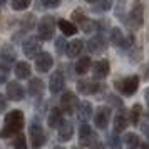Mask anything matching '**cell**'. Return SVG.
I'll use <instances>...</instances> for the list:
<instances>
[{"instance_id":"1","label":"cell","mask_w":149,"mask_h":149,"mask_svg":"<svg viewBox=\"0 0 149 149\" xmlns=\"http://www.w3.org/2000/svg\"><path fill=\"white\" fill-rule=\"evenodd\" d=\"M24 122H25V117H24V112L15 109V111H10L7 116H5V121H3V127L0 131V137L2 139H7V137H12V136H17L24 129Z\"/></svg>"},{"instance_id":"2","label":"cell","mask_w":149,"mask_h":149,"mask_svg":"<svg viewBox=\"0 0 149 149\" xmlns=\"http://www.w3.org/2000/svg\"><path fill=\"white\" fill-rule=\"evenodd\" d=\"M139 87V77L137 75H127L121 81L114 82V89L119 91V94L122 95H132Z\"/></svg>"},{"instance_id":"3","label":"cell","mask_w":149,"mask_h":149,"mask_svg":"<svg viewBox=\"0 0 149 149\" xmlns=\"http://www.w3.org/2000/svg\"><path fill=\"white\" fill-rule=\"evenodd\" d=\"M37 32H39V37L42 40H50L55 32V19L52 15L42 17L39 20V25H37Z\"/></svg>"},{"instance_id":"4","label":"cell","mask_w":149,"mask_h":149,"mask_svg":"<svg viewBox=\"0 0 149 149\" xmlns=\"http://www.w3.org/2000/svg\"><path fill=\"white\" fill-rule=\"evenodd\" d=\"M29 136H30V144L32 148H40L45 142V131L42 127V124L37 119L30 122V127H29Z\"/></svg>"},{"instance_id":"5","label":"cell","mask_w":149,"mask_h":149,"mask_svg":"<svg viewBox=\"0 0 149 149\" xmlns=\"http://www.w3.org/2000/svg\"><path fill=\"white\" fill-rule=\"evenodd\" d=\"M79 106V101H77V95L74 92H70V91H65L61 97V109L62 112H65V114H74L75 109Z\"/></svg>"},{"instance_id":"6","label":"cell","mask_w":149,"mask_h":149,"mask_svg":"<svg viewBox=\"0 0 149 149\" xmlns=\"http://www.w3.org/2000/svg\"><path fill=\"white\" fill-rule=\"evenodd\" d=\"M111 42L119 49H129L134 44V37H132V35L124 37L119 29H112V30H111Z\"/></svg>"},{"instance_id":"7","label":"cell","mask_w":149,"mask_h":149,"mask_svg":"<svg viewBox=\"0 0 149 149\" xmlns=\"http://www.w3.org/2000/svg\"><path fill=\"white\" fill-rule=\"evenodd\" d=\"M109 119H111V107H97V111H95V114H94V124H95V127L97 129H107L109 126Z\"/></svg>"},{"instance_id":"8","label":"cell","mask_w":149,"mask_h":149,"mask_svg":"<svg viewBox=\"0 0 149 149\" xmlns=\"http://www.w3.org/2000/svg\"><path fill=\"white\" fill-rule=\"evenodd\" d=\"M22 49H24L25 57H29V59H35V57L39 55V52H40V40H39L37 37H29L27 40H24Z\"/></svg>"},{"instance_id":"9","label":"cell","mask_w":149,"mask_h":149,"mask_svg":"<svg viewBox=\"0 0 149 149\" xmlns=\"http://www.w3.org/2000/svg\"><path fill=\"white\" fill-rule=\"evenodd\" d=\"M144 10H142V5H136L132 7V10L129 12V17L126 19V24H127L131 29H139L144 22Z\"/></svg>"},{"instance_id":"10","label":"cell","mask_w":149,"mask_h":149,"mask_svg":"<svg viewBox=\"0 0 149 149\" xmlns=\"http://www.w3.org/2000/svg\"><path fill=\"white\" fill-rule=\"evenodd\" d=\"M52 65H54L52 55L49 52H39V55L35 57V67H37V70L42 72V74H45V72H49L52 69Z\"/></svg>"},{"instance_id":"11","label":"cell","mask_w":149,"mask_h":149,"mask_svg":"<svg viewBox=\"0 0 149 149\" xmlns=\"http://www.w3.org/2000/svg\"><path fill=\"white\" fill-rule=\"evenodd\" d=\"M77 91L84 95H92V94H97L101 91V84L97 81H79L77 82Z\"/></svg>"},{"instance_id":"12","label":"cell","mask_w":149,"mask_h":149,"mask_svg":"<svg viewBox=\"0 0 149 149\" xmlns=\"http://www.w3.org/2000/svg\"><path fill=\"white\" fill-rule=\"evenodd\" d=\"M94 139H95V132L86 122H82L81 129H79V144L81 146H92Z\"/></svg>"},{"instance_id":"13","label":"cell","mask_w":149,"mask_h":149,"mask_svg":"<svg viewBox=\"0 0 149 149\" xmlns=\"http://www.w3.org/2000/svg\"><path fill=\"white\" fill-rule=\"evenodd\" d=\"M64 86H65V81H64V75L62 72H52L50 75V81H49V89L52 94H61L64 91Z\"/></svg>"},{"instance_id":"14","label":"cell","mask_w":149,"mask_h":149,"mask_svg":"<svg viewBox=\"0 0 149 149\" xmlns=\"http://www.w3.org/2000/svg\"><path fill=\"white\" fill-rule=\"evenodd\" d=\"M87 49L91 54H102L106 49H107V42L102 35H95L91 40L87 42Z\"/></svg>"},{"instance_id":"15","label":"cell","mask_w":149,"mask_h":149,"mask_svg":"<svg viewBox=\"0 0 149 149\" xmlns=\"http://www.w3.org/2000/svg\"><path fill=\"white\" fill-rule=\"evenodd\" d=\"M7 95L10 101H15L19 102L24 99V87L17 81H10L7 84Z\"/></svg>"},{"instance_id":"16","label":"cell","mask_w":149,"mask_h":149,"mask_svg":"<svg viewBox=\"0 0 149 149\" xmlns=\"http://www.w3.org/2000/svg\"><path fill=\"white\" fill-rule=\"evenodd\" d=\"M109 70H111V65H109L107 61H97L94 62V65H92V74H94L95 79H106L109 75Z\"/></svg>"},{"instance_id":"17","label":"cell","mask_w":149,"mask_h":149,"mask_svg":"<svg viewBox=\"0 0 149 149\" xmlns=\"http://www.w3.org/2000/svg\"><path fill=\"white\" fill-rule=\"evenodd\" d=\"M64 121V116H62V109L61 107H52L50 112H49L47 122H49V127L50 129H59V126Z\"/></svg>"},{"instance_id":"18","label":"cell","mask_w":149,"mask_h":149,"mask_svg":"<svg viewBox=\"0 0 149 149\" xmlns=\"http://www.w3.org/2000/svg\"><path fill=\"white\" fill-rule=\"evenodd\" d=\"M91 117H92V104L87 101L81 102L77 106V119L81 122H87Z\"/></svg>"},{"instance_id":"19","label":"cell","mask_w":149,"mask_h":149,"mask_svg":"<svg viewBox=\"0 0 149 149\" xmlns=\"http://www.w3.org/2000/svg\"><path fill=\"white\" fill-rule=\"evenodd\" d=\"M72 136H74V126H72V122L62 121V124L59 126V141L67 142L72 139Z\"/></svg>"},{"instance_id":"20","label":"cell","mask_w":149,"mask_h":149,"mask_svg":"<svg viewBox=\"0 0 149 149\" xmlns=\"http://www.w3.org/2000/svg\"><path fill=\"white\" fill-rule=\"evenodd\" d=\"M82 50H84V40H81V39L72 40L67 44V57H70V59L79 57L82 54Z\"/></svg>"},{"instance_id":"21","label":"cell","mask_w":149,"mask_h":149,"mask_svg":"<svg viewBox=\"0 0 149 149\" xmlns=\"http://www.w3.org/2000/svg\"><path fill=\"white\" fill-rule=\"evenodd\" d=\"M127 126H129V121H127V117L124 116V111H119V112L114 116V131L119 134L122 131H126Z\"/></svg>"},{"instance_id":"22","label":"cell","mask_w":149,"mask_h":149,"mask_svg":"<svg viewBox=\"0 0 149 149\" xmlns=\"http://www.w3.org/2000/svg\"><path fill=\"white\" fill-rule=\"evenodd\" d=\"M0 59L5 62V64H12V62L17 59V52L14 50V47L12 45H3L2 47V50H0Z\"/></svg>"},{"instance_id":"23","label":"cell","mask_w":149,"mask_h":149,"mask_svg":"<svg viewBox=\"0 0 149 149\" xmlns=\"http://www.w3.org/2000/svg\"><path fill=\"white\" fill-rule=\"evenodd\" d=\"M14 70H15V75L19 79H29L30 77V72H32V69H30V65H29L27 62H17Z\"/></svg>"},{"instance_id":"24","label":"cell","mask_w":149,"mask_h":149,"mask_svg":"<svg viewBox=\"0 0 149 149\" xmlns=\"http://www.w3.org/2000/svg\"><path fill=\"white\" fill-rule=\"evenodd\" d=\"M57 25H59V29H61V32L65 37H69V35H75L77 34V27H75L72 22H67L65 19H61V20L57 22Z\"/></svg>"},{"instance_id":"25","label":"cell","mask_w":149,"mask_h":149,"mask_svg":"<svg viewBox=\"0 0 149 149\" xmlns=\"http://www.w3.org/2000/svg\"><path fill=\"white\" fill-rule=\"evenodd\" d=\"M89 69H91V57H79V61L75 62V72L79 75H84L89 72Z\"/></svg>"},{"instance_id":"26","label":"cell","mask_w":149,"mask_h":149,"mask_svg":"<svg viewBox=\"0 0 149 149\" xmlns=\"http://www.w3.org/2000/svg\"><path fill=\"white\" fill-rule=\"evenodd\" d=\"M29 92L34 95V97H40L42 92H44V82L40 81V79H30V82H29Z\"/></svg>"},{"instance_id":"27","label":"cell","mask_w":149,"mask_h":149,"mask_svg":"<svg viewBox=\"0 0 149 149\" xmlns=\"http://www.w3.org/2000/svg\"><path fill=\"white\" fill-rule=\"evenodd\" d=\"M141 114H142L141 104H134L132 109H131V112H129V124L137 126V124H139V119H141Z\"/></svg>"},{"instance_id":"28","label":"cell","mask_w":149,"mask_h":149,"mask_svg":"<svg viewBox=\"0 0 149 149\" xmlns=\"http://www.w3.org/2000/svg\"><path fill=\"white\" fill-rule=\"evenodd\" d=\"M124 144H126L127 148H139V146H141L139 136H137V134H132V132L126 134V136H124Z\"/></svg>"},{"instance_id":"29","label":"cell","mask_w":149,"mask_h":149,"mask_svg":"<svg viewBox=\"0 0 149 149\" xmlns=\"http://www.w3.org/2000/svg\"><path fill=\"white\" fill-rule=\"evenodd\" d=\"M32 0H12V8L14 10H25L30 5Z\"/></svg>"},{"instance_id":"30","label":"cell","mask_w":149,"mask_h":149,"mask_svg":"<svg viewBox=\"0 0 149 149\" xmlns=\"http://www.w3.org/2000/svg\"><path fill=\"white\" fill-rule=\"evenodd\" d=\"M107 144H109V146H112V148H119V146H121V139H119V136H117L116 131L112 132V134H109Z\"/></svg>"},{"instance_id":"31","label":"cell","mask_w":149,"mask_h":149,"mask_svg":"<svg viewBox=\"0 0 149 149\" xmlns=\"http://www.w3.org/2000/svg\"><path fill=\"white\" fill-rule=\"evenodd\" d=\"M55 47H57V52H59V54H65V52H67L65 39H64V37H59V39L55 40Z\"/></svg>"},{"instance_id":"32","label":"cell","mask_w":149,"mask_h":149,"mask_svg":"<svg viewBox=\"0 0 149 149\" xmlns=\"http://www.w3.org/2000/svg\"><path fill=\"white\" fill-rule=\"evenodd\" d=\"M87 17L84 15V12H82L81 8H75L74 12H72V20L74 22H77V24H82V22L86 20Z\"/></svg>"},{"instance_id":"33","label":"cell","mask_w":149,"mask_h":149,"mask_svg":"<svg viewBox=\"0 0 149 149\" xmlns=\"http://www.w3.org/2000/svg\"><path fill=\"white\" fill-rule=\"evenodd\" d=\"M14 146L17 149H25V146H27V142H25V136H22L20 132H19L17 137L14 139Z\"/></svg>"},{"instance_id":"34","label":"cell","mask_w":149,"mask_h":149,"mask_svg":"<svg viewBox=\"0 0 149 149\" xmlns=\"http://www.w3.org/2000/svg\"><path fill=\"white\" fill-rule=\"evenodd\" d=\"M62 0H40V5L44 8H57Z\"/></svg>"},{"instance_id":"35","label":"cell","mask_w":149,"mask_h":149,"mask_svg":"<svg viewBox=\"0 0 149 149\" xmlns=\"http://www.w3.org/2000/svg\"><path fill=\"white\" fill-rule=\"evenodd\" d=\"M112 7V0H101V3L95 7V10H99V12H106L109 8Z\"/></svg>"},{"instance_id":"36","label":"cell","mask_w":149,"mask_h":149,"mask_svg":"<svg viewBox=\"0 0 149 149\" xmlns=\"http://www.w3.org/2000/svg\"><path fill=\"white\" fill-rule=\"evenodd\" d=\"M107 99H109L111 102H112V104H114V106H116L117 109H119V111H124V104H122L121 99H117L116 95H107Z\"/></svg>"},{"instance_id":"37","label":"cell","mask_w":149,"mask_h":149,"mask_svg":"<svg viewBox=\"0 0 149 149\" xmlns=\"http://www.w3.org/2000/svg\"><path fill=\"white\" fill-rule=\"evenodd\" d=\"M7 75H8V67L7 65H0V84L7 82Z\"/></svg>"},{"instance_id":"38","label":"cell","mask_w":149,"mask_h":149,"mask_svg":"<svg viewBox=\"0 0 149 149\" xmlns=\"http://www.w3.org/2000/svg\"><path fill=\"white\" fill-rule=\"evenodd\" d=\"M7 109V99H5V95L0 94V112H3Z\"/></svg>"},{"instance_id":"39","label":"cell","mask_w":149,"mask_h":149,"mask_svg":"<svg viewBox=\"0 0 149 149\" xmlns=\"http://www.w3.org/2000/svg\"><path fill=\"white\" fill-rule=\"evenodd\" d=\"M141 131H142V134L149 139V122H142L141 124Z\"/></svg>"},{"instance_id":"40","label":"cell","mask_w":149,"mask_h":149,"mask_svg":"<svg viewBox=\"0 0 149 149\" xmlns=\"http://www.w3.org/2000/svg\"><path fill=\"white\" fill-rule=\"evenodd\" d=\"M141 72H142V77H144V79H149V62L146 65H142Z\"/></svg>"},{"instance_id":"41","label":"cell","mask_w":149,"mask_h":149,"mask_svg":"<svg viewBox=\"0 0 149 149\" xmlns=\"http://www.w3.org/2000/svg\"><path fill=\"white\" fill-rule=\"evenodd\" d=\"M144 97H146V102L149 104V87L146 89V91H144Z\"/></svg>"},{"instance_id":"42","label":"cell","mask_w":149,"mask_h":149,"mask_svg":"<svg viewBox=\"0 0 149 149\" xmlns=\"http://www.w3.org/2000/svg\"><path fill=\"white\" fill-rule=\"evenodd\" d=\"M89 3H95V2H97V0H87Z\"/></svg>"},{"instance_id":"43","label":"cell","mask_w":149,"mask_h":149,"mask_svg":"<svg viewBox=\"0 0 149 149\" xmlns=\"http://www.w3.org/2000/svg\"><path fill=\"white\" fill-rule=\"evenodd\" d=\"M5 2H7V0H0V5H3V3H5Z\"/></svg>"},{"instance_id":"44","label":"cell","mask_w":149,"mask_h":149,"mask_svg":"<svg viewBox=\"0 0 149 149\" xmlns=\"http://www.w3.org/2000/svg\"><path fill=\"white\" fill-rule=\"evenodd\" d=\"M148 119H149V112H148Z\"/></svg>"}]
</instances>
